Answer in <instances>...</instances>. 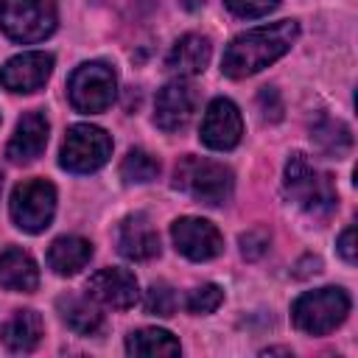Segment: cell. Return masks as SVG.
<instances>
[{
	"label": "cell",
	"instance_id": "obj_23",
	"mask_svg": "<svg viewBox=\"0 0 358 358\" xmlns=\"http://www.w3.org/2000/svg\"><path fill=\"white\" fill-rule=\"evenodd\" d=\"M157 173H159V159L143 148H131L120 162V176L129 185H145L157 179Z\"/></svg>",
	"mask_w": 358,
	"mask_h": 358
},
{
	"label": "cell",
	"instance_id": "obj_27",
	"mask_svg": "<svg viewBox=\"0 0 358 358\" xmlns=\"http://www.w3.org/2000/svg\"><path fill=\"white\" fill-rule=\"evenodd\" d=\"M257 109H260L263 120L277 123L282 117V98H280V92L274 87H263L260 95H257Z\"/></svg>",
	"mask_w": 358,
	"mask_h": 358
},
{
	"label": "cell",
	"instance_id": "obj_24",
	"mask_svg": "<svg viewBox=\"0 0 358 358\" xmlns=\"http://www.w3.org/2000/svg\"><path fill=\"white\" fill-rule=\"evenodd\" d=\"M143 308L151 316H173V310H176V294H173V288L168 282H151L148 291H145Z\"/></svg>",
	"mask_w": 358,
	"mask_h": 358
},
{
	"label": "cell",
	"instance_id": "obj_14",
	"mask_svg": "<svg viewBox=\"0 0 358 358\" xmlns=\"http://www.w3.org/2000/svg\"><path fill=\"white\" fill-rule=\"evenodd\" d=\"M48 134H50V123L42 112H25L20 120H17V129L6 145V157L14 162V165H25V162H34L45 145H48Z\"/></svg>",
	"mask_w": 358,
	"mask_h": 358
},
{
	"label": "cell",
	"instance_id": "obj_3",
	"mask_svg": "<svg viewBox=\"0 0 358 358\" xmlns=\"http://www.w3.org/2000/svg\"><path fill=\"white\" fill-rule=\"evenodd\" d=\"M173 187L201 204L215 207L229 201L235 179L224 162H213L204 157H182L173 168Z\"/></svg>",
	"mask_w": 358,
	"mask_h": 358
},
{
	"label": "cell",
	"instance_id": "obj_4",
	"mask_svg": "<svg viewBox=\"0 0 358 358\" xmlns=\"http://www.w3.org/2000/svg\"><path fill=\"white\" fill-rule=\"evenodd\" d=\"M347 313H350V296L344 288H333V285L305 291L291 305V319L296 330L308 336H327L347 319Z\"/></svg>",
	"mask_w": 358,
	"mask_h": 358
},
{
	"label": "cell",
	"instance_id": "obj_16",
	"mask_svg": "<svg viewBox=\"0 0 358 358\" xmlns=\"http://www.w3.org/2000/svg\"><path fill=\"white\" fill-rule=\"evenodd\" d=\"M0 285L6 291H20L28 294L39 285V268L36 260L20 249V246H8L0 252Z\"/></svg>",
	"mask_w": 358,
	"mask_h": 358
},
{
	"label": "cell",
	"instance_id": "obj_29",
	"mask_svg": "<svg viewBox=\"0 0 358 358\" xmlns=\"http://www.w3.org/2000/svg\"><path fill=\"white\" fill-rule=\"evenodd\" d=\"M338 255L347 263H355V227H347L338 238Z\"/></svg>",
	"mask_w": 358,
	"mask_h": 358
},
{
	"label": "cell",
	"instance_id": "obj_8",
	"mask_svg": "<svg viewBox=\"0 0 358 358\" xmlns=\"http://www.w3.org/2000/svg\"><path fill=\"white\" fill-rule=\"evenodd\" d=\"M11 221L22 232H42L50 227L53 213H56V187L48 179H25L11 190L8 201Z\"/></svg>",
	"mask_w": 358,
	"mask_h": 358
},
{
	"label": "cell",
	"instance_id": "obj_18",
	"mask_svg": "<svg viewBox=\"0 0 358 358\" xmlns=\"http://www.w3.org/2000/svg\"><path fill=\"white\" fill-rule=\"evenodd\" d=\"M90 257H92V243L78 235H62L48 249V266L62 277L78 274L90 263Z\"/></svg>",
	"mask_w": 358,
	"mask_h": 358
},
{
	"label": "cell",
	"instance_id": "obj_1",
	"mask_svg": "<svg viewBox=\"0 0 358 358\" xmlns=\"http://www.w3.org/2000/svg\"><path fill=\"white\" fill-rule=\"evenodd\" d=\"M296 36H299V25L294 20H280L271 25L252 28L227 45L221 56V70L229 78L255 76L271 62H277L280 56H285L296 42Z\"/></svg>",
	"mask_w": 358,
	"mask_h": 358
},
{
	"label": "cell",
	"instance_id": "obj_6",
	"mask_svg": "<svg viewBox=\"0 0 358 358\" xmlns=\"http://www.w3.org/2000/svg\"><path fill=\"white\" fill-rule=\"evenodd\" d=\"M117 95V76L106 62H84L67 81V98L76 112H103Z\"/></svg>",
	"mask_w": 358,
	"mask_h": 358
},
{
	"label": "cell",
	"instance_id": "obj_30",
	"mask_svg": "<svg viewBox=\"0 0 358 358\" xmlns=\"http://www.w3.org/2000/svg\"><path fill=\"white\" fill-rule=\"evenodd\" d=\"M0 187H3V173H0Z\"/></svg>",
	"mask_w": 358,
	"mask_h": 358
},
{
	"label": "cell",
	"instance_id": "obj_11",
	"mask_svg": "<svg viewBox=\"0 0 358 358\" xmlns=\"http://www.w3.org/2000/svg\"><path fill=\"white\" fill-rule=\"evenodd\" d=\"M53 73V56L45 50H28L20 56H11L0 67V87L8 92H36L45 87V81Z\"/></svg>",
	"mask_w": 358,
	"mask_h": 358
},
{
	"label": "cell",
	"instance_id": "obj_12",
	"mask_svg": "<svg viewBox=\"0 0 358 358\" xmlns=\"http://www.w3.org/2000/svg\"><path fill=\"white\" fill-rule=\"evenodd\" d=\"M196 103H199V95H196V87L176 78V81H168L159 92H157V103H154V123L162 129V131H179L190 123L193 112H196Z\"/></svg>",
	"mask_w": 358,
	"mask_h": 358
},
{
	"label": "cell",
	"instance_id": "obj_26",
	"mask_svg": "<svg viewBox=\"0 0 358 358\" xmlns=\"http://www.w3.org/2000/svg\"><path fill=\"white\" fill-rule=\"evenodd\" d=\"M277 3H280V0H224V6H227L232 14L246 17V20H252V17H263V14L274 11Z\"/></svg>",
	"mask_w": 358,
	"mask_h": 358
},
{
	"label": "cell",
	"instance_id": "obj_22",
	"mask_svg": "<svg viewBox=\"0 0 358 358\" xmlns=\"http://www.w3.org/2000/svg\"><path fill=\"white\" fill-rule=\"evenodd\" d=\"M310 140L313 145L327 154V157H336V159H344L352 148V134L350 129L341 123V120H330V117H322L313 129H310Z\"/></svg>",
	"mask_w": 358,
	"mask_h": 358
},
{
	"label": "cell",
	"instance_id": "obj_9",
	"mask_svg": "<svg viewBox=\"0 0 358 358\" xmlns=\"http://www.w3.org/2000/svg\"><path fill=\"white\" fill-rule=\"evenodd\" d=\"M241 134H243L241 109L229 98L210 101L204 109V117H201V129H199L201 143L213 151H229L241 143Z\"/></svg>",
	"mask_w": 358,
	"mask_h": 358
},
{
	"label": "cell",
	"instance_id": "obj_2",
	"mask_svg": "<svg viewBox=\"0 0 358 358\" xmlns=\"http://www.w3.org/2000/svg\"><path fill=\"white\" fill-rule=\"evenodd\" d=\"M285 193L299 210L313 218H327L338 204L333 179L299 151L285 162Z\"/></svg>",
	"mask_w": 358,
	"mask_h": 358
},
{
	"label": "cell",
	"instance_id": "obj_5",
	"mask_svg": "<svg viewBox=\"0 0 358 358\" xmlns=\"http://www.w3.org/2000/svg\"><path fill=\"white\" fill-rule=\"evenodd\" d=\"M56 20L53 0H0V28L14 42H42L56 31Z\"/></svg>",
	"mask_w": 358,
	"mask_h": 358
},
{
	"label": "cell",
	"instance_id": "obj_19",
	"mask_svg": "<svg viewBox=\"0 0 358 358\" xmlns=\"http://www.w3.org/2000/svg\"><path fill=\"white\" fill-rule=\"evenodd\" d=\"M42 333H45V322L36 310H17L3 324L0 338L11 352H31L42 341Z\"/></svg>",
	"mask_w": 358,
	"mask_h": 358
},
{
	"label": "cell",
	"instance_id": "obj_7",
	"mask_svg": "<svg viewBox=\"0 0 358 358\" xmlns=\"http://www.w3.org/2000/svg\"><path fill=\"white\" fill-rule=\"evenodd\" d=\"M109 157H112V137L101 126H90V123L70 126L59 151V162L70 173H92L103 168Z\"/></svg>",
	"mask_w": 358,
	"mask_h": 358
},
{
	"label": "cell",
	"instance_id": "obj_25",
	"mask_svg": "<svg viewBox=\"0 0 358 358\" xmlns=\"http://www.w3.org/2000/svg\"><path fill=\"white\" fill-rule=\"evenodd\" d=\"M224 302V291L215 285V282H204V285H196L187 299H185V308L196 316H204V313H213L218 305Z\"/></svg>",
	"mask_w": 358,
	"mask_h": 358
},
{
	"label": "cell",
	"instance_id": "obj_21",
	"mask_svg": "<svg viewBox=\"0 0 358 358\" xmlns=\"http://www.w3.org/2000/svg\"><path fill=\"white\" fill-rule=\"evenodd\" d=\"M126 352L129 355H143V358H168V355H179L182 347L168 330L143 327V330H134L126 338Z\"/></svg>",
	"mask_w": 358,
	"mask_h": 358
},
{
	"label": "cell",
	"instance_id": "obj_20",
	"mask_svg": "<svg viewBox=\"0 0 358 358\" xmlns=\"http://www.w3.org/2000/svg\"><path fill=\"white\" fill-rule=\"evenodd\" d=\"M59 313L64 319V324L78 333V336H95L101 327H103V313L90 302V299H81V296H59Z\"/></svg>",
	"mask_w": 358,
	"mask_h": 358
},
{
	"label": "cell",
	"instance_id": "obj_13",
	"mask_svg": "<svg viewBox=\"0 0 358 358\" xmlns=\"http://www.w3.org/2000/svg\"><path fill=\"white\" fill-rule=\"evenodd\" d=\"M87 296L106 305V308L126 310L137 302L140 288H137V280H134L131 271H126V268H101L90 277Z\"/></svg>",
	"mask_w": 358,
	"mask_h": 358
},
{
	"label": "cell",
	"instance_id": "obj_31",
	"mask_svg": "<svg viewBox=\"0 0 358 358\" xmlns=\"http://www.w3.org/2000/svg\"><path fill=\"white\" fill-rule=\"evenodd\" d=\"M0 123H3V117H0Z\"/></svg>",
	"mask_w": 358,
	"mask_h": 358
},
{
	"label": "cell",
	"instance_id": "obj_17",
	"mask_svg": "<svg viewBox=\"0 0 358 358\" xmlns=\"http://www.w3.org/2000/svg\"><path fill=\"white\" fill-rule=\"evenodd\" d=\"M210 56H213V45H210L207 36H201V34H185L171 48L168 67L173 73H179V76H199L210 64Z\"/></svg>",
	"mask_w": 358,
	"mask_h": 358
},
{
	"label": "cell",
	"instance_id": "obj_10",
	"mask_svg": "<svg viewBox=\"0 0 358 358\" xmlns=\"http://www.w3.org/2000/svg\"><path fill=\"white\" fill-rule=\"evenodd\" d=\"M171 238L176 252H182L187 260H213L224 249V238L215 224L196 215H182L171 224Z\"/></svg>",
	"mask_w": 358,
	"mask_h": 358
},
{
	"label": "cell",
	"instance_id": "obj_28",
	"mask_svg": "<svg viewBox=\"0 0 358 358\" xmlns=\"http://www.w3.org/2000/svg\"><path fill=\"white\" fill-rule=\"evenodd\" d=\"M266 246H268V241H266L263 235H257V232L241 235V252H243V257H249V260L260 257V255L266 252Z\"/></svg>",
	"mask_w": 358,
	"mask_h": 358
},
{
	"label": "cell",
	"instance_id": "obj_15",
	"mask_svg": "<svg viewBox=\"0 0 358 358\" xmlns=\"http://www.w3.org/2000/svg\"><path fill=\"white\" fill-rule=\"evenodd\" d=\"M117 252L129 260H151L159 255V235L148 215H126L117 227Z\"/></svg>",
	"mask_w": 358,
	"mask_h": 358
}]
</instances>
